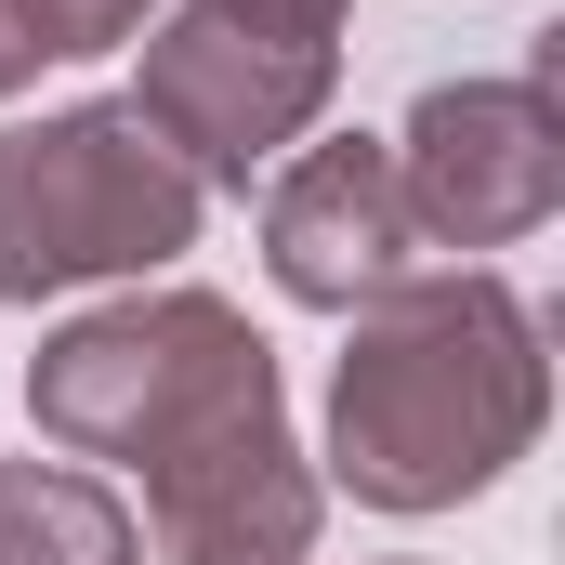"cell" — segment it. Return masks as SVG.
<instances>
[{"instance_id": "obj_10", "label": "cell", "mask_w": 565, "mask_h": 565, "mask_svg": "<svg viewBox=\"0 0 565 565\" xmlns=\"http://www.w3.org/2000/svg\"><path fill=\"white\" fill-rule=\"evenodd\" d=\"M211 13H237V26H277V40H316V53H342V0H211Z\"/></svg>"}, {"instance_id": "obj_4", "label": "cell", "mask_w": 565, "mask_h": 565, "mask_svg": "<svg viewBox=\"0 0 565 565\" xmlns=\"http://www.w3.org/2000/svg\"><path fill=\"white\" fill-rule=\"evenodd\" d=\"M329 93H342V53L184 0V13H145V79L119 106H132L198 184H250V171H277L289 145H316Z\"/></svg>"}, {"instance_id": "obj_8", "label": "cell", "mask_w": 565, "mask_h": 565, "mask_svg": "<svg viewBox=\"0 0 565 565\" xmlns=\"http://www.w3.org/2000/svg\"><path fill=\"white\" fill-rule=\"evenodd\" d=\"M0 565H145V526L79 460H0Z\"/></svg>"}, {"instance_id": "obj_2", "label": "cell", "mask_w": 565, "mask_h": 565, "mask_svg": "<svg viewBox=\"0 0 565 565\" xmlns=\"http://www.w3.org/2000/svg\"><path fill=\"white\" fill-rule=\"evenodd\" d=\"M26 408H40L53 447H79V460L158 473L171 447H198L211 422L277 408V342L224 289H132V302H93V316H66L40 342Z\"/></svg>"}, {"instance_id": "obj_9", "label": "cell", "mask_w": 565, "mask_h": 565, "mask_svg": "<svg viewBox=\"0 0 565 565\" xmlns=\"http://www.w3.org/2000/svg\"><path fill=\"white\" fill-rule=\"evenodd\" d=\"M13 13H26L40 66H66V53H119V40H145L158 0H13Z\"/></svg>"}, {"instance_id": "obj_12", "label": "cell", "mask_w": 565, "mask_h": 565, "mask_svg": "<svg viewBox=\"0 0 565 565\" xmlns=\"http://www.w3.org/2000/svg\"><path fill=\"white\" fill-rule=\"evenodd\" d=\"M382 565H408V553H382Z\"/></svg>"}, {"instance_id": "obj_3", "label": "cell", "mask_w": 565, "mask_h": 565, "mask_svg": "<svg viewBox=\"0 0 565 565\" xmlns=\"http://www.w3.org/2000/svg\"><path fill=\"white\" fill-rule=\"evenodd\" d=\"M211 184L145 132L132 106H53L0 132V302L158 277L198 250Z\"/></svg>"}, {"instance_id": "obj_11", "label": "cell", "mask_w": 565, "mask_h": 565, "mask_svg": "<svg viewBox=\"0 0 565 565\" xmlns=\"http://www.w3.org/2000/svg\"><path fill=\"white\" fill-rule=\"evenodd\" d=\"M26 79H40V40H26V13L0 0V93H26Z\"/></svg>"}, {"instance_id": "obj_7", "label": "cell", "mask_w": 565, "mask_h": 565, "mask_svg": "<svg viewBox=\"0 0 565 565\" xmlns=\"http://www.w3.org/2000/svg\"><path fill=\"white\" fill-rule=\"evenodd\" d=\"M264 264L316 316H355V302H382L395 277H422L408 198H395V145H369V132L289 145L277 184H264Z\"/></svg>"}, {"instance_id": "obj_6", "label": "cell", "mask_w": 565, "mask_h": 565, "mask_svg": "<svg viewBox=\"0 0 565 565\" xmlns=\"http://www.w3.org/2000/svg\"><path fill=\"white\" fill-rule=\"evenodd\" d=\"M316 513H329V487H316V460L289 434V395L211 422L198 447H171L145 473V540L171 565H302Z\"/></svg>"}, {"instance_id": "obj_1", "label": "cell", "mask_w": 565, "mask_h": 565, "mask_svg": "<svg viewBox=\"0 0 565 565\" xmlns=\"http://www.w3.org/2000/svg\"><path fill=\"white\" fill-rule=\"evenodd\" d=\"M553 422L540 316L500 264H422L355 302V342L329 369V473L369 513H460L487 500Z\"/></svg>"}, {"instance_id": "obj_5", "label": "cell", "mask_w": 565, "mask_h": 565, "mask_svg": "<svg viewBox=\"0 0 565 565\" xmlns=\"http://www.w3.org/2000/svg\"><path fill=\"white\" fill-rule=\"evenodd\" d=\"M395 198L422 250H513L565 198V119H553V53L526 79H434L395 132Z\"/></svg>"}]
</instances>
